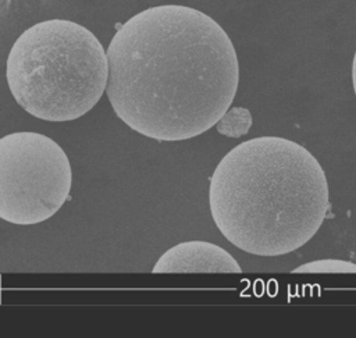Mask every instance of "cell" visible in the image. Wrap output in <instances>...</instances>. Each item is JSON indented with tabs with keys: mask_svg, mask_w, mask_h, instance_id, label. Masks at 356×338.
I'll list each match as a JSON object with an SVG mask.
<instances>
[{
	"mask_svg": "<svg viewBox=\"0 0 356 338\" xmlns=\"http://www.w3.org/2000/svg\"><path fill=\"white\" fill-rule=\"evenodd\" d=\"M72 172L65 152L38 132L0 138V218L31 225L46 221L67 200Z\"/></svg>",
	"mask_w": 356,
	"mask_h": 338,
	"instance_id": "cell-4",
	"label": "cell"
},
{
	"mask_svg": "<svg viewBox=\"0 0 356 338\" xmlns=\"http://www.w3.org/2000/svg\"><path fill=\"white\" fill-rule=\"evenodd\" d=\"M107 56L97 38L68 19L25 29L7 58V83L15 102L36 118L72 121L86 114L107 85Z\"/></svg>",
	"mask_w": 356,
	"mask_h": 338,
	"instance_id": "cell-3",
	"label": "cell"
},
{
	"mask_svg": "<svg viewBox=\"0 0 356 338\" xmlns=\"http://www.w3.org/2000/svg\"><path fill=\"white\" fill-rule=\"evenodd\" d=\"M220 232L256 256H281L309 242L330 210L325 172L302 145L257 136L232 147L210 178Z\"/></svg>",
	"mask_w": 356,
	"mask_h": 338,
	"instance_id": "cell-2",
	"label": "cell"
},
{
	"mask_svg": "<svg viewBox=\"0 0 356 338\" xmlns=\"http://www.w3.org/2000/svg\"><path fill=\"white\" fill-rule=\"evenodd\" d=\"M352 85H353V90L356 95V50H355V56H353V61H352Z\"/></svg>",
	"mask_w": 356,
	"mask_h": 338,
	"instance_id": "cell-8",
	"label": "cell"
},
{
	"mask_svg": "<svg viewBox=\"0 0 356 338\" xmlns=\"http://www.w3.org/2000/svg\"><path fill=\"white\" fill-rule=\"evenodd\" d=\"M293 273H339V274H356V264L338 259H323L310 263H305L293 270Z\"/></svg>",
	"mask_w": 356,
	"mask_h": 338,
	"instance_id": "cell-7",
	"label": "cell"
},
{
	"mask_svg": "<svg viewBox=\"0 0 356 338\" xmlns=\"http://www.w3.org/2000/svg\"><path fill=\"white\" fill-rule=\"evenodd\" d=\"M106 92L131 129L159 142L195 138L229 108L239 82L235 47L207 14L181 4L146 8L107 49Z\"/></svg>",
	"mask_w": 356,
	"mask_h": 338,
	"instance_id": "cell-1",
	"label": "cell"
},
{
	"mask_svg": "<svg viewBox=\"0 0 356 338\" xmlns=\"http://www.w3.org/2000/svg\"><path fill=\"white\" fill-rule=\"evenodd\" d=\"M252 115L245 107H231L216 122L217 132L229 138H239L250 129Z\"/></svg>",
	"mask_w": 356,
	"mask_h": 338,
	"instance_id": "cell-6",
	"label": "cell"
},
{
	"mask_svg": "<svg viewBox=\"0 0 356 338\" xmlns=\"http://www.w3.org/2000/svg\"><path fill=\"white\" fill-rule=\"evenodd\" d=\"M238 261L221 246L206 241L177 243L164 252L153 273H241Z\"/></svg>",
	"mask_w": 356,
	"mask_h": 338,
	"instance_id": "cell-5",
	"label": "cell"
}]
</instances>
